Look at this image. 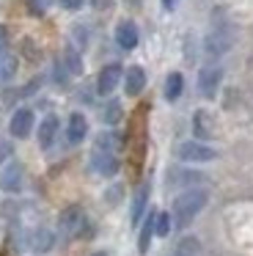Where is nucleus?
Segmentation results:
<instances>
[{
  "label": "nucleus",
  "instance_id": "9",
  "mask_svg": "<svg viewBox=\"0 0 253 256\" xmlns=\"http://www.w3.org/2000/svg\"><path fill=\"white\" fill-rule=\"evenodd\" d=\"M0 188L6 193H20L22 190V166L20 162H8L0 174Z\"/></svg>",
  "mask_w": 253,
  "mask_h": 256
},
{
  "label": "nucleus",
  "instance_id": "26",
  "mask_svg": "<svg viewBox=\"0 0 253 256\" xmlns=\"http://www.w3.org/2000/svg\"><path fill=\"white\" fill-rule=\"evenodd\" d=\"M60 6L69 8V12H77V8H82V0H60Z\"/></svg>",
  "mask_w": 253,
  "mask_h": 256
},
{
  "label": "nucleus",
  "instance_id": "8",
  "mask_svg": "<svg viewBox=\"0 0 253 256\" xmlns=\"http://www.w3.org/2000/svg\"><path fill=\"white\" fill-rule=\"evenodd\" d=\"M8 130H11L14 138H28V135L33 132V110L30 108H20V110L11 116Z\"/></svg>",
  "mask_w": 253,
  "mask_h": 256
},
{
  "label": "nucleus",
  "instance_id": "24",
  "mask_svg": "<svg viewBox=\"0 0 253 256\" xmlns=\"http://www.w3.org/2000/svg\"><path fill=\"white\" fill-rule=\"evenodd\" d=\"M28 6H30L33 14H44L50 6H52V0H28Z\"/></svg>",
  "mask_w": 253,
  "mask_h": 256
},
{
  "label": "nucleus",
  "instance_id": "14",
  "mask_svg": "<svg viewBox=\"0 0 253 256\" xmlns=\"http://www.w3.org/2000/svg\"><path fill=\"white\" fill-rule=\"evenodd\" d=\"M55 135H58V118L47 116L42 122V127H38V146H42V149H50L52 140H55Z\"/></svg>",
  "mask_w": 253,
  "mask_h": 256
},
{
  "label": "nucleus",
  "instance_id": "16",
  "mask_svg": "<svg viewBox=\"0 0 253 256\" xmlns=\"http://www.w3.org/2000/svg\"><path fill=\"white\" fill-rule=\"evenodd\" d=\"M146 201H148V184H140L138 193H135V198H132V212H130L132 223H140L143 210H146Z\"/></svg>",
  "mask_w": 253,
  "mask_h": 256
},
{
  "label": "nucleus",
  "instance_id": "13",
  "mask_svg": "<svg viewBox=\"0 0 253 256\" xmlns=\"http://www.w3.org/2000/svg\"><path fill=\"white\" fill-rule=\"evenodd\" d=\"M143 88H146V72L140 66H130L126 69V78H124V91L130 96H138Z\"/></svg>",
  "mask_w": 253,
  "mask_h": 256
},
{
  "label": "nucleus",
  "instance_id": "22",
  "mask_svg": "<svg viewBox=\"0 0 253 256\" xmlns=\"http://www.w3.org/2000/svg\"><path fill=\"white\" fill-rule=\"evenodd\" d=\"M154 234L157 237H168L170 234V215L168 212H157V218H154Z\"/></svg>",
  "mask_w": 253,
  "mask_h": 256
},
{
  "label": "nucleus",
  "instance_id": "20",
  "mask_svg": "<svg viewBox=\"0 0 253 256\" xmlns=\"http://www.w3.org/2000/svg\"><path fill=\"white\" fill-rule=\"evenodd\" d=\"M55 242V234L50 232V228H38L36 234H33V248L36 250H50Z\"/></svg>",
  "mask_w": 253,
  "mask_h": 256
},
{
  "label": "nucleus",
  "instance_id": "25",
  "mask_svg": "<svg viewBox=\"0 0 253 256\" xmlns=\"http://www.w3.org/2000/svg\"><path fill=\"white\" fill-rule=\"evenodd\" d=\"M11 157V144H6V140H0V162H6Z\"/></svg>",
  "mask_w": 253,
  "mask_h": 256
},
{
  "label": "nucleus",
  "instance_id": "17",
  "mask_svg": "<svg viewBox=\"0 0 253 256\" xmlns=\"http://www.w3.org/2000/svg\"><path fill=\"white\" fill-rule=\"evenodd\" d=\"M182 88H184V78H182L179 72H170L168 80H165V100L176 102L182 96Z\"/></svg>",
  "mask_w": 253,
  "mask_h": 256
},
{
  "label": "nucleus",
  "instance_id": "29",
  "mask_svg": "<svg viewBox=\"0 0 253 256\" xmlns=\"http://www.w3.org/2000/svg\"><path fill=\"white\" fill-rule=\"evenodd\" d=\"M91 256H110V254H104V250H96V254H91Z\"/></svg>",
  "mask_w": 253,
  "mask_h": 256
},
{
  "label": "nucleus",
  "instance_id": "5",
  "mask_svg": "<svg viewBox=\"0 0 253 256\" xmlns=\"http://www.w3.org/2000/svg\"><path fill=\"white\" fill-rule=\"evenodd\" d=\"M220 80H223V69L220 66H214V64L212 66H204L201 72H198V91H201V96L212 100L220 88Z\"/></svg>",
  "mask_w": 253,
  "mask_h": 256
},
{
  "label": "nucleus",
  "instance_id": "4",
  "mask_svg": "<svg viewBox=\"0 0 253 256\" xmlns=\"http://www.w3.org/2000/svg\"><path fill=\"white\" fill-rule=\"evenodd\" d=\"M176 154H179V160H184V162H212L214 157H218V152H214L212 146H206V144L187 140V144H182L179 149H176Z\"/></svg>",
  "mask_w": 253,
  "mask_h": 256
},
{
  "label": "nucleus",
  "instance_id": "11",
  "mask_svg": "<svg viewBox=\"0 0 253 256\" xmlns=\"http://www.w3.org/2000/svg\"><path fill=\"white\" fill-rule=\"evenodd\" d=\"M116 42H118L121 50H135V47H138V28H135V22H130V20L118 22V28H116Z\"/></svg>",
  "mask_w": 253,
  "mask_h": 256
},
{
  "label": "nucleus",
  "instance_id": "18",
  "mask_svg": "<svg viewBox=\"0 0 253 256\" xmlns=\"http://www.w3.org/2000/svg\"><path fill=\"white\" fill-rule=\"evenodd\" d=\"M154 218H157V212H152L140 226V237H138V250H140V254L148 250V242H152V237H154Z\"/></svg>",
  "mask_w": 253,
  "mask_h": 256
},
{
  "label": "nucleus",
  "instance_id": "7",
  "mask_svg": "<svg viewBox=\"0 0 253 256\" xmlns=\"http://www.w3.org/2000/svg\"><path fill=\"white\" fill-rule=\"evenodd\" d=\"M118 80H121V64H108V66L99 72V80H96V91L99 94H113L118 88Z\"/></svg>",
  "mask_w": 253,
  "mask_h": 256
},
{
  "label": "nucleus",
  "instance_id": "21",
  "mask_svg": "<svg viewBox=\"0 0 253 256\" xmlns=\"http://www.w3.org/2000/svg\"><path fill=\"white\" fill-rule=\"evenodd\" d=\"M16 74V58L14 56H0V80H11Z\"/></svg>",
  "mask_w": 253,
  "mask_h": 256
},
{
  "label": "nucleus",
  "instance_id": "23",
  "mask_svg": "<svg viewBox=\"0 0 253 256\" xmlns=\"http://www.w3.org/2000/svg\"><path fill=\"white\" fill-rule=\"evenodd\" d=\"M124 116V110H121V102H110L108 108H104V113H102V118H104V124H116L118 118Z\"/></svg>",
  "mask_w": 253,
  "mask_h": 256
},
{
  "label": "nucleus",
  "instance_id": "2",
  "mask_svg": "<svg viewBox=\"0 0 253 256\" xmlns=\"http://www.w3.org/2000/svg\"><path fill=\"white\" fill-rule=\"evenodd\" d=\"M231 44H234V28H231L228 22H218L206 34L204 52H206L209 58H220V56H226V52L231 50Z\"/></svg>",
  "mask_w": 253,
  "mask_h": 256
},
{
  "label": "nucleus",
  "instance_id": "27",
  "mask_svg": "<svg viewBox=\"0 0 253 256\" xmlns=\"http://www.w3.org/2000/svg\"><path fill=\"white\" fill-rule=\"evenodd\" d=\"M6 44H8V30H6L3 25H0V56L6 52Z\"/></svg>",
  "mask_w": 253,
  "mask_h": 256
},
{
  "label": "nucleus",
  "instance_id": "28",
  "mask_svg": "<svg viewBox=\"0 0 253 256\" xmlns=\"http://www.w3.org/2000/svg\"><path fill=\"white\" fill-rule=\"evenodd\" d=\"M162 6L168 8V12H174V8H176V0H162Z\"/></svg>",
  "mask_w": 253,
  "mask_h": 256
},
{
  "label": "nucleus",
  "instance_id": "10",
  "mask_svg": "<svg viewBox=\"0 0 253 256\" xmlns=\"http://www.w3.org/2000/svg\"><path fill=\"white\" fill-rule=\"evenodd\" d=\"M88 135V122L82 113H72L69 116V124H66V140L69 144H82Z\"/></svg>",
  "mask_w": 253,
  "mask_h": 256
},
{
  "label": "nucleus",
  "instance_id": "1",
  "mask_svg": "<svg viewBox=\"0 0 253 256\" xmlns=\"http://www.w3.org/2000/svg\"><path fill=\"white\" fill-rule=\"evenodd\" d=\"M206 204H209V193H206L204 188H190V190H184V193L176 196L174 212H170V220H174L179 228L190 226V223L198 218V212H201Z\"/></svg>",
  "mask_w": 253,
  "mask_h": 256
},
{
  "label": "nucleus",
  "instance_id": "15",
  "mask_svg": "<svg viewBox=\"0 0 253 256\" xmlns=\"http://www.w3.org/2000/svg\"><path fill=\"white\" fill-rule=\"evenodd\" d=\"M168 256H201V242L198 237H182Z\"/></svg>",
  "mask_w": 253,
  "mask_h": 256
},
{
  "label": "nucleus",
  "instance_id": "3",
  "mask_svg": "<svg viewBox=\"0 0 253 256\" xmlns=\"http://www.w3.org/2000/svg\"><path fill=\"white\" fill-rule=\"evenodd\" d=\"M58 226H60V234L69 240H77V237H86L88 234V218L82 212V206H66L58 218Z\"/></svg>",
  "mask_w": 253,
  "mask_h": 256
},
{
  "label": "nucleus",
  "instance_id": "12",
  "mask_svg": "<svg viewBox=\"0 0 253 256\" xmlns=\"http://www.w3.org/2000/svg\"><path fill=\"white\" fill-rule=\"evenodd\" d=\"M192 132H196V138H212L214 135V118L209 110H196V116H192Z\"/></svg>",
  "mask_w": 253,
  "mask_h": 256
},
{
  "label": "nucleus",
  "instance_id": "6",
  "mask_svg": "<svg viewBox=\"0 0 253 256\" xmlns=\"http://www.w3.org/2000/svg\"><path fill=\"white\" fill-rule=\"evenodd\" d=\"M91 168L102 176H113L118 171V154L116 152H102V149H94L91 152Z\"/></svg>",
  "mask_w": 253,
  "mask_h": 256
},
{
  "label": "nucleus",
  "instance_id": "19",
  "mask_svg": "<svg viewBox=\"0 0 253 256\" xmlns=\"http://www.w3.org/2000/svg\"><path fill=\"white\" fill-rule=\"evenodd\" d=\"M64 61H66L69 74H82V58H80V52H74V47L64 50Z\"/></svg>",
  "mask_w": 253,
  "mask_h": 256
},
{
  "label": "nucleus",
  "instance_id": "30",
  "mask_svg": "<svg viewBox=\"0 0 253 256\" xmlns=\"http://www.w3.org/2000/svg\"><path fill=\"white\" fill-rule=\"evenodd\" d=\"M126 3H138V0H126Z\"/></svg>",
  "mask_w": 253,
  "mask_h": 256
}]
</instances>
